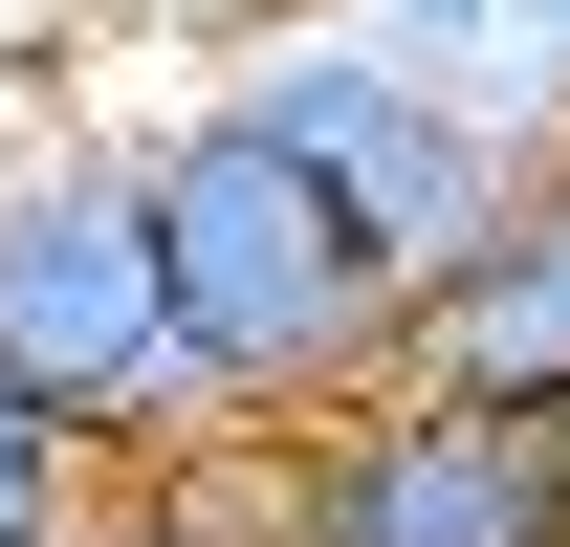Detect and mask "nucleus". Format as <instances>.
Wrapping results in <instances>:
<instances>
[{
  "label": "nucleus",
  "instance_id": "6",
  "mask_svg": "<svg viewBox=\"0 0 570 547\" xmlns=\"http://www.w3.org/2000/svg\"><path fill=\"white\" fill-rule=\"evenodd\" d=\"M373 67H417L483 153H570V0H330Z\"/></svg>",
  "mask_w": 570,
  "mask_h": 547
},
{
  "label": "nucleus",
  "instance_id": "3",
  "mask_svg": "<svg viewBox=\"0 0 570 547\" xmlns=\"http://www.w3.org/2000/svg\"><path fill=\"white\" fill-rule=\"evenodd\" d=\"M242 547H570V416H483L373 372L307 438H242Z\"/></svg>",
  "mask_w": 570,
  "mask_h": 547
},
{
  "label": "nucleus",
  "instance_id": "7",
  "mask_svg": "<svg viewBox=\"0 0 570 547\" xmlns=\"http://www.w3.org/2000/svg\"><path fill=\"white\" fill-rule=\"evenodd\" d=\"M88 481H110V460H88L67 416H22V395H0V547H67V526H88Z\"/></svg>",
  "mask_w": 570,
  "mask_h": 547
},
{
  "label": "nucleus",
  "instance_id": "1",
  "mask_svg": "<svg viewBox=\"0 0 570 547\" xmlns=\"http://www.w3.org/2000/svg\"><path fill=\"white\" fill-rule=\"evenodd\" d=\"M132 198H154V285H176V372H198V438H307V416H352L417 329V285L352 241V198L307 176V153L198 88L176 132H132Z\"/></svg>",
  "mask_w": 570,
  "mask_h": 547
},
{
  "label": "nucleus",
  "instance_id": "4",
  "mask_svg": "<svg viewBox=\"0 0 570 547\" xmlns=\"http://www.w3.org/2000/svg\"><path fill=\"white\" fill-rule=\"evenodd\" d=\"M242 110H264V132L307 153L330 198H352V241H373V263H395V285H439V263H461V241H483V198H504V153L461 132V110H439L417 67H373V44H352V22H330V0L242 44Z\"/></svg>",
  "mask_w": 570,
  "mask_h": 547
},
{
  "label": "nucleus",
  "instance_id": "2",
  "mask_svg": "<svg viewBox=\"0 0 570 547\" xmlns=\"http://www.w3.org/2000/svg\"><path fill=\"white\" fill-rule=\"evenodd\" d=\"M0 395L67 416L110 481L219 460V438H198V372H176V285H154L132 132H45V153H0Z\"/></svg>",
  "mask_w": 570,
  "mask_h": 547
},
{
  "label": "nucleus",
  "instance_id": "5",
  "mask_svg": "<svg viewBox=\"0 0 570 547\" xmlns=\"http://www.w3.org/2000/svg\"><path fill=\"white\" fill-rule=\"evenodd\" d=\"M395 372L417 395H483V416H570V153H504L483 241L417 285Z\"/></svg>",
  "mask_w": 570,
  "mask_h": 547
}]
</instances>
